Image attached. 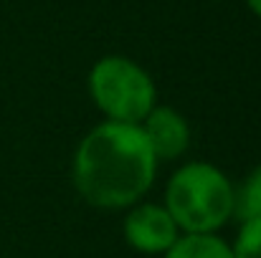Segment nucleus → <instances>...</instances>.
I'll return each instance as SVG.
<instances>
[{
	"label": "nucleus",
	"mask_w": 261,
	"mask_h": 258,
	"mask_svg": "<svg viewBox=\"0 0 261 258\" xmlns=\"http://www.w3.org/2000/svg\"><path fill=\"white\" fill-rule=\"evenodd\" d=\"M163 258H233L228 241L213 236H180L177 243Z\"/></svg>",
	"instance_id": "423d86ee"
},
{
	"label": "nucleus",
	"mask_w": 261,
	"mask_h": 258,
	"mask_svg": "<svg viewBox=\"0 0 261 258\" xmlns=\"http://www.w3.org/2000/svg\"><path fill=\"white\" fill-rule=\"evenodd\" d=\"M129 213L124 215V241L129 248L145 256H165L177 238L182 236L180 228L175 225L173 215L163 203H137L127 208Z\"/></svg>",
	"instance_id": "20e7f679"
},
{
	"label": "nucleus",
	"mask_w": 261,
	"mask_h": 258,
	"mask_svg": "<svg viewBox=\"0 0 261 258\" xmlns=\"http://www.w3.org/2000/svg\"><path fill=\"white\" fill-rule=\"evenodd\" d=\"M228 246L233 258H261V218L241 220L236 241Z\"/></svg>",
	"instance_id": "6e6552de"
},
{
	"label": "nucleus",
	"mask_w": 261,
	"mask_h": 258,
	"mask_svg": "<svg viewBox=\"0 0 261 258\" xmlns=\"http://www.w3.org/2000/svg\"><path fill=\"white\" fill-rule=\"evenodd\" d=\"M246 5H249V10H251L256 18H261V0H246Z\"/></svg>",
	"instance_id": "1a4fd4ad"
},
{
	"label": "nucleus",
	"mask_w": 261,
	"mask_h": 258,
	"mask_svg": "<svg viewBox=\"0 0 261 258\" xmlns=\"http://www.w3.org/2000/svg\"><path fill=\"white\" fill-rule=\"evenodd\" d=\"M89 96L107 122L142 124L158 106L152 76L127 56H101L89 71Z\"/></svg>",
	"instance_id": "7ed1b4c3"
},
{
	"label": "nucleus",
	"mask_w": 261,
	"mask_h": 258,
	"mask_svg": "<svg viewBox=\"0 0 261 258\" xmlns=\"http://www.w3.org/2000/svg\"><path fill=\"white\" fill-rule=\"evenodd\" d=\"M140 127H142L158 162L177 160L190 147V124L173 106H155L142 119Z\"/></svg>",
	"instance_id": "39448f33"
},
{
	"label": "nucleus",
	"mask_w": 261,
	"mask_h": 258,
	"mask_svg": "<svg viewBox=\"0 0 261 258\" xmlns=\"http://www.w3.org/2000/svg\"><path fill=\"white\" fill-rule=\"evenodd\" d=\"M158 165L140 124L104 119L76 145L71 167L74 187L94 208H132L152 190Z\"/></svg>",
	"instance_id": "f257e3e1"
},
{
	"label": "nucleus",
	"mask_w": 261,
	"mask_h": 258,
	"mask_svg": "<svg viewBox=\"0 0 261 258\" xmlns=\"http://www.w3.org/2000/svg\"><path fill=\"white\" fill-rule=\"evenodd\" d=\"M233 218H236V220L261 218V165L254 167V170L244 177V182L236 187Z\"/></svg>",
	"instance_id": "0eeeda50"
},
{
	"label": "nucleus",
	"mask_w": 261,
	"mask_h": 258,
	"mask_svg": "<svg viewBox=\"0 0 261 258\" xmlns=\"http://www.w3.org/2000/svg\"><path fill=\"white\" fill-rule=\"evenodd\" d=\"M236 185L221 167L195 160L170 175L163 205L182 236H213L233 220Z\"/></svg>",
	"instance_id": "f03ea898"
}]
</instances>
